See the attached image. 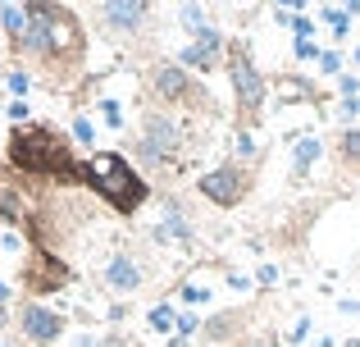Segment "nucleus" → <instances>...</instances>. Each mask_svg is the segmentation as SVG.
<instances>
[{"label": "nucleus", "instance_id": "28", "mask_svg": "<svg viewBox=\"0 0 360 347\" xmlns=\"http://www.w3.org/2000/svg\"><path fill=\"white\" fill-rule=\"evenodd\" d=\"M356 115H360V96H342V106H338V119L352 128V119H356Z\"/></svg>", "mask_w": 360, "mask_h": 347}, {"label": "nucleus", "instance_id": "21", "mask_svg": "<svg viewBox=\"0 0 360 347\" xmlns=\"http://www.w3.org/2000/svg\"><path fill=\"white\" fill-rule=\"evenodd\" d=\"M324 23L333 27V37H338V42H342V37L352 32V14H347L342 5H328V9H324Z\"/></svg>", "mask_w": 360, "mask_h": 347}, {"label": "nucleus", "instance_id": "41", "mask_svg": "<svg viewBox=\"0 0 360 347\" xmlns=\"http://www.w3.org/2000/svg\"><path fill=\"white\" fill-rule=\"evenodd\" d=\"M342 9L347 14H360V0H342Z\"/></svg>", "mask_w": 360, "mask_h": 347}, {"label": "nucleus", "instance_id": "16", "mask_svg": "<svg viewBox=\"0 0 360 347\" xmlns=\"http://www.w3.org/2000/svg\"><path fill=\"white\" fill-rule=\"evenodd\" d=\"M324 156V142H319L315 133H301L297 146H292V183H301L310 170H315V160Z\"/></svg>", "mask_w": 360, "mask_h": 347}, {"label": "nucleus", "instance_id": "8", "mask_svg": "<svg viewBox=\"0 0 360 347\" xmlns=\"http://www.w3.org/2000/svg\"><path fill=\"white\" fill-rule=\"evenodd\" d=\"M18 284H23V293L32 297V302H41V297L64 293V288L73 284V265L51 247H32L27 260H23V270H18Z\"/></svg>", "mask_w": 360, "mask_h": 347}, {"label": "nucleus", "instance_id": "7", "mask_svg": "<svg viewBox=\"0 0 360 347\" xmlns=\"http://www.w3.org/2000/svg\"><path fill=\"white\" fill-rule=\"evenodd\" d=\"M251 187H255V170L246 160H224V165H214V170H205L196 178V192L210 206H219V210L242 206L246 196H251Z\"/></svg>", "mask_w": 360, "mask_h": 347}, {"label": "nucleus", "instance_id": "45", "mask_svg": "<svg viewBox=\"0 0 360 347\" xmlns=\"http://www.w3.org/2000/svg\"><path fill=\"white\" fill-rule=\"evenodd\" d=\"M0 347H18V343H9V339H0Z\"/></svg>", "mask_w": 360, "mask_h": 347}, {"label": "nucleus", "instance_id": "19", "mask_svg": "<svg viewBox=\"0 0 360 347\" xmlns=\"http://www.w3.org/2000/svg\"><path fill=\"white\" fill-rule=\"evenodd\" d=\"M178 23H183L187 42H192V37H201L205 27H210V18H205V9L196 5V0H183V9H178Z\"/></svg>", "mask_w": 360, "mask_h": 347}, {"label": "nucleus", "instance_id": "18", "mask_svg": "<svg viewBox=\"0 0 360 347\" xmlns=\"http://www.w3.org/2000/svg\"><path fill=\"white\" fill-rule=\"evenodd\" d=\"M333 151H338V165H342L347 174H360V128H342Z\"/></svg>", "mask_w": 360, "mask_h": 347}, {"label": "nucleus", "instance_id": "33", "mask_svg": "<svg viewBox=\"0 0 360 347\" xmlns=\"http://www.w3.org/2000/svg\"><path fill=\"white\" fill-rule=\"evenodd\" d=\"M319 55L324 51H319L315 42H297V60H319Z\"/></svg>", "mask_w": 360, "mask_h": 347}, {"label": "nucleus", "instance_id": "2", "mask_svg": "<svg viewBox=\"0 0 360 347\" xmlns=\"http://www.w3.org/2000/svg\"><path fill=\"white\" fill-rule=\"evenodd\" d=\"M5 160L18 178L37 187H87V160H78L73 142L51 124H14L5 142Z\"/></svg>", "mask_w": 360, "mask_h": 347}, {"label": "nucleus", "instance_id": "12", "mask_svg": "<svg viewBox=\"0 0 360 347\" xmlns=\"http://www.w3.org/2000/svg\"><path fill=\"white\" fill-rule=\"evenodd\" d=\"M101 284H105V293H115V297L137 293V288L146 284V260H141L137 251H115V256L105 260V270H101Z\"/></svg>", "mask_w": 360, "mask_h": 347}, {"label": "nucleus", "instance_id": "37", "mask_svg": "<svg viewBox=\"0 0 360 347\" xmlns=\"http://www.w3.org/2000/svg\"><path fill=\"white\" fill-rule=\"evenodd\" d=\"M338 311H342V315H360V302H356V297H342V302H338Z\"/></svg>", "mask_w": 360, "mask_h": 347}, {"label": "nucleus", "instance_id": "43", "mask_svg": "<svg viewBox=\"0 0 360 347\" xmlns=\"http://www.w3.org/2000/svg\"><path fill=\"white\" fill-rule=\"evenodd\" d=\"M0 306H9V284H0Z\"/></svg>", "mask_w": 360, "mask_h": 347}, {"label": "nucleus", "instance_id": "25", "mask_svg": "<svg viewBox=\"0 0 360 347\" xmlns=\"http://www.w3.org/2000/svg\"><path fill=\"white\" fill-rule=\"evenodd\" d=\"M101 119H105L110 128H123V106L115 96H101Z\"/></svg>", "mask_w": 360, "mask_h": 347}, {"label": "nucleus", "instance_id": "42", "mask_svg": "<svg viewBox=\"0 0 360 347\" xmlns=\"http://www.w3.org/2000/svg\"><path fill=\"white\" fill-rule=\"evenodd\" d=\"M165 347H192V343H187V339H178V334H174V339H169Z\"/></svg>", "mask_w": 360, "mask_h": 347}, {"label": "nucleus", "instance_id": "47", "mask_svg": "<svg viewBox=\"0 0 360 347\" xmlns=\"http://www.w3.org/2000/svg\"><path fill=\"white\" fill-rule=\"evenodd\" d=\"M0 5H14V0H0Z\"/></svg>", "mask_w": 360, "mask_h": 347}, {"label": "nucleus", "instance_id": "15", "mask_svg": "<svg viewBox=\"0 0 360 347\" xmlns=\"http://www.w3.org/2000/svg\"><path fill=\"white\" fill-rule=\"evenodd\" d=\"M27 215H32V206H27L23 196V178H18L14 170H0V224H9V229H23Z\"/></svg>", "mask_w": 360, "mask_h": 347}, {"label": "nucleus", "instance_id": "38", "mask_svg": "<svg viewBox=\"0 0 360 347\" xmlns=\"http://www.w3.org/2000/svg\"><path fill=\"white\" fill-rule=\"evenodd\" d=\"M229 288H238V293H242V288H251V279H246V275H238V270H233V275H229Z\"/></svg>", "mask_w": 360, "mask_h": 347}, {"label": "nucleus", "instance_id": "34", "mask_svg": "<svg viewBox=\"0 0 360 347\" xmlns=\"http://www.w3.org/2000/svg\"><path fill=\"white\" fill-rule=\"evenodd\" d=\"M9 119H14V124H27V101H9Z\"/></svg>", "mask_w": 360, "mask_h": 347}, {"label": "nucleus", "instance_id": "40", "mask_svg": "<svg viewBox=\"0 0 360 347\" xmlns=\"http://www.w3.org/2000/svg\"><path fill=\"white\" fill-rule=\"evenodd\" d=\"M73 347H101V339H96V334H78V343H73Z\"/></svg>", "mask_w": 360, "mask_h": 347}, {"label": "nucleus", "instance_id": "22", "mask_svg": "<svg viewBox=\"0 0 360 347\" xmlns=\"http://www.w3.org/2000/svg\"><path fill=\"white\" fill-rule=\"evenodd\" d=\"M174 334H178V339H192V334H201V315H196V311H178Z\"/></svg>", "mask_w": 360, "mask_h": 347}, {"label": "nucleus", "instance_id": "5", "mask_svg": "<svg viewBox=\"0 0 360 347\" xmlns=\"http://www.w3.org/2000/svg\"><path fill=\"white\" fill-rule=\"evenodd\" d=\"M150 101L160 110H187V115H214V96L205 92V82L192 69H183L178 60H160L146 73Z\"/></svg>", "mask_w": 360, "mask_h": 347}, {"label": "nucleus", "instance_id": "10", "mask_svg": "<svg viewBox=\"0 0 360 347\" xmlns=\"http://www.w3.org/2000/svg\"><path fill=\"white\" fill-rule=\"evenodd\" d=\"M60 334H64V315L23 297V306H18V339H23V347H51L60 343Z\"/></svg>", "mask_w": 360, "mask_h": 347}, {"label": "nucleus", "instance_id": "30", "mask_svg": "<svg viewBox=\"0 0 360 347\" xmlns=\"http://www.w3.org/2000/svg\"><path fill=\"white\" fill-rule=\"evenodd\" d=\"M238 156H242L246 165L255 160V142H251V133H238Z\"/></svg>", "mask_w": 360, "mask_h": 347}, {"label": "nucleus", "instance_id": "46", "mask_svg": "<svg viewBox=\"0 0 360 347\" xmlns=\"http://www.w3.org/2000/svg\"><path fill=\"white\" fill-rule=\"evenodd\" d=\"M352 60H356V64H360V46H356V55H352Z\"/></svg>", "mask_w": 360, "mask_h": 347}, {"label": "nucleus", "instance_id": "36", "mask_svg": "<svg viewBox=\"0 0 360 347\" xmlns=\"http://www.w3.org/2000/svg\"><path fill=\"white\" fill-rule=\"evenodd\" d=\"M101 347H132L128 334H110V339H101Z\"/></svg>", "mask_w": 360, "mask_h": 347}, {"label": "nucleus", "instance_id": "44", "mask_svg": "<svg viewBox=\"0 0 360 347\" xmlns=\"http://www.w3.org/2000/svg\"><path fill=\"white\" fill-rule=\"evenodd\" d=\"M338 347H360V339H347V343H338Z\"/></svg>", "mask_w": 360, "mask_h": 347}, {"label": "nucleus", "instance_id": "31", "mask_svg": "<svg viewBox=\"0 0 360 347\" xmlns=\"http://www.w3.org/2000/svg\"><path fill=\"white\" fill-rule=\"evenodd\" d=\"M306 339H310V320H306V315H301V320L292 324V339H288V343H297V347H301Z\"/></svg>", "mask_w": 360, "mask_h": 347}, {"label": "nucleus", "instance_id": "17", "mask_svg": "<svg viewBox=\"0 0 360 347\" xmlns=\"http://www.w3.org/2000/svg\"><path fill=\"white\" fill-rule=\"evenodd\" d=\"M0 32H5L9 51H18V42L27 32V9L23 5H0Z\"/></svg>", "mask_w": 360, "mask_h": 347}, {"label": "nucleus", "instance_id": "23", "mask_svg": "<svg viewBox=\"0 0 360 347\" xmlns=\"http://www.w3.org/2000/svg\"><path fill=\"white\" fill-rule=\"evenodd\" d=\"M73 142H78V146H91V142H96V124H91L87 115L73 119Z\"/></svg>", "mask_w": 360, "mask_h": 347}, {"label": "nucleus", "instance_id": "20", "mask_svg": "<svg viewBox=\"0 0 360 347\" xmlns=\"http://www.w3.org/2000/svg\"><path fill=\"white\" fill-rule=\"evenodd\" d=\"M174 320H178V311L169 302H160V306H150V315H146V324L155 334H169V339H174Z\"/></svg>", "mask_w": 360, "mask_h": 347}, {"label": "nucleus", "instance_id": "26", "mask_svg": "<svg viewBox=\"0 0 360 347\" xmlns=\"http://www.w3.org/2000/svg\"><path fill=\"white\" fill-rule=\"evenodd\" d=\"M178 297H183L187 306H201V302H210V288H201V284H183V288H178Z\"/></svg>", "mask_w": 360, "mask_h": 347}, {"label": "nucleus", "instance_id": "6", "mask_svg": "<svg viewBox=\"0 0 360 347\" xmlns=\"http://www.w3.org/2000/svg\"><path fill=\"white\" fill-rule=\"evenodd\" d=\"M229 82H233V101H238V128L251 133L264 115V101H269V82H264L260 64L251 60V46L246 42H229Z\"/></svg>", "mask_w": 360, "mask_h": 347}, {"label": "nucleus", "instance_id": "1", "mask_svg": "<svg viewBox=\"0 0 360 347\" xmlns=\"http://www.w3.org/2000/svg\"><path fill=\"white\" fill-rule=\"evenodd\" d=\"M27 32L14 55L32 60L55 87H69L87 64V32L82 18L60 0H27Z\"/></svg>", "mask_w": 360, "mask_h": 347}, {"label": "nucleus", "instance_id": "14", "mask_svg": "<svg viewBox=\"0 0 360 347\" xmlns=\"http://www.w3.org/2000/svg\"><path fill=\"white\" fill-rule=\"evenodd\" d=\"M246 324H251V311L246 306H229V311H214L201 320V339L210 347H224V343H242Z\"/></svg>", "mask_w": 360, "mask_h": 347}, {"label": "nucleus", "instance_id": "4", "mask_svg": "<svg viewBox=\"0 0 360 347\" xmlns=\"http://www.w3.org/2000/svg\"><path fill=\"white\" fill-rule=\"evenodd\" d=\"M183 146H187V133H183V124H178V115L146 101L141 128H137V137H132V156H137L146 170H174V165L183 160Z\"/></svg>", "mask_w": 360, "mask_h": 347}, {"label": "nucleus", "instance_id": "39", "mask_svg": "<svg viewBox=\"0 0 360 347\" xmlns=\"http://www.w3.org/2000/svg\"><path fill=\"white\" fill-rule=\"evenodd\" d=\"M274 5H278V9H288V14H292V9L301 14V9H306V0H274Z\"/></svg>", "mask_w": 360, "mask_h": 347}, {"label": "nucleus", "instance_id": "9", "mask_svg": "<svg viewBox=\"0 0 360 347\" xmlns=\"http://www.w3.org/2000/svg\"><path fill=\"white\" fill-rule=\"evenodd\" d=\"M96 18L105 27L110 42H137L146 32V18H150V0H101Z\"/></svg>", "mask_w": 360, "mask_h": 347}, {"label": "nucleus", "instance_id": "29", "mask_svg": "<svg viewBox=\"0 0 360 347\" xmlns=\"http://www.w3.org/2000/svg\"><path fill=\"white\" fill-rule=\"evenodd\" d=\"M338 92H342V96H360V78L356 73H342V78H338Z\"/></svg>", "mask_w": 360, "mask_h": 347}, {"label": "nucleus", "instance_id": "32", "mask_svg": "<svg viewBox=\"0 0 360 347\" xmlns=\"http://www.w3.org/2000/svg\"><path fill=\"white\" fill-rule=\"evenodd\" d=\"M233 347H283L274 334H260V339H242V343H233Z\"/></svg>", "mask_w": 360, "mask_h": 347}, {"label": "nucleus", "instance_id": "3", "mask_svg": "<svg viewBox=\"0 0 360 347\" xmlns=\"http://www.w3.org/2000/svg\"><path fill=\"white\" fill-rule=\"evenodd\" d=\"M87 192L101 196L115 215H137L150 201V183L123 151H91L87 156Z\"/></svg>", "mask_w": 360, "mask_h": 347}, {"label": "nucleus", "instance_id": "24", "mask_svg": "<svg viewBox=\"0 0 360 347\" xmlns=\"http://www.w3.org/2000/svg\"><path fill=\"white\" fill-rule=\"evenodd\" d=\"M5 87H9V92H14V96H18V101H23V96H27V92H32V78H27V73H23V69H9V73H5Z\"/></svg>", "mask_w": 360, "mask_h": 347}, {"label": "nucleus", "instance_id": "27", "mask_svg": "<svg viewBox=\"0 0 360 347\" xmlns=\"http://www.w3.org/2000/svg\"><path fill=\"white\" fill-rule=\"evenodd\" d=\"M319 69H324L328 78H342V55H338V51H324V55H319Z\"/></svg>", "mask_w": 360, "mask_h": 347}, {"label": "nucleus", "instance_id": "13", "mask_svg": "<svg viewBox=\"0 0 360 347\" xmlns=\"http://www.w3.org/2000/svg\"><path fill=\"white\" fill-rule=\"evenodd\" d=\"M150 238L178 242V247H192L196 242V224H192V215H187V206L178 201V196H165V201H160V224L150 229Z\"/></svg>", "mask_w": 360, "mask_h": 347}, {"label": "nucleus", "instance_id": "11", "mask_svg": "<svg viewBox=\"0 0 360 347\" xmlns=\"http://www.w3.org/2000/svg\"><path fill=\"white\" fill-rule=\"evenodd\" d=\"M224 60H229V42H224V32L214 23L178 51V64H183V69H192V73H210V69H219Z\"/></svg>", "mask_w": 360, "mask_h": 347}, {"label": "nucleus", "instance_id": "35", "mask_svg": "<svg viewBox=\"0 0 360 347\" xmlns=\"http://www.w3.org/2000/svg\"><path fill=\"white\" fill-rule=\"evenodd\" d=\"M274 279H278V270H274V265H260V275H255V284H260V288H269Z\"/></svg>", "mask_w": 360, "mask_h": 347}]
</instances>
